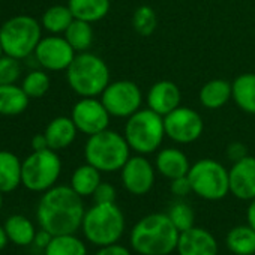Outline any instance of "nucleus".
Returning a JSON list of instances; mask_svg holds the SVG:
<instances>
[{
	"label": "nucleus",
	"mask_w": 255,
	"mask_h": 255,
	"mask_svg": "<svg viewBox=\"0 0 255 255\" xmlns=\"http://www.w3.org/2000/svg\"><path fill=\"white\" fill-rule=\"evenodd\" d=\"M125 189L132 195H146L152 191L156 179V168L146 155H134L120 170Z\"/></svg>",
	"instance_id": "obj_14"
},
{
	"label": "nucleus",
	"mask_w": 255,
	"mask_h": 255,
	"mask_svg": "<svg viewBox=\"0 0 255 255\" xmlns=\"http://www.w3.org/2000/svg\"><path fill=\"white\" fill-rule=\"evenodd\" d=\"M71 117L78 132L87 137L108 129L111 120V116L102 104L101 98L78 99L71 110Z\"/></svg>",
	"instance_id": "obj_13"
},
{
	"label": "nucleus",
	"mask_w": 255,
	"mask_h": 255,
	"mask_svg": "<svg viewBox=\"0 0 255 255\" xmlns=\"http://www.w3.org/2000/svg\"><path fill=\"white\" fill-rule=\"evenodd\" d=\"M245 156H248V150H246V146L243 143L234 141V143H230L227 146V158L230 161L237 162V161H240Z\"/></svg>",
	"instance_id": "obj_37"
},
{
	"label": "nucleus",
	"mask_w": 255,
	"mask_h": 255,
	"mask_svg": "<svg viewBox=\"0 0 255 255\" xmlns=\"http://www.w3.org/2000/svg\"><path fill=\"white\" fill-rule=\"evenodd\" d=\"M53 239V234L44 228H41L39 231H36V236H35V240H33V245L41 248V249H45L48 246V243L51 242Z\"/></svg>",
	"instance_id": "obj_39"
},
{
	"label": "nucleus",
	"mask_w": 255,
	"mask_h": 255,
	"mask_svg": "<svg viewBox=\"0 0 255 255\" xmlns=\"http://www.w3.org/2000/svg\"><path fill=\"white\" fill-rule=\"evenodd\" d=\"M30 98L18 84L0 86V116H18L29 107Z\"/></svg>",
	"instance_id": "obj_24"
},
{
	"label": "nucleus",
	"mask_w": 255,
	"mask_h": 255,
	"mask_svg": "<svg viewBox=\"0 0 255 255\" xmlns=\"http://www.w3.org/2000/svg\"><path fill=\"white\" fill-rule=\"evenodd\" d=\"M42 39V24L30 15H15L0 26L3 53L18 60L32 56Z\"/></svg>",
	"instance_id": "obj_7"
},
{
	"label": "nucleus",
	"mask_w": 255,
	"mask_h": 255,
	"mask_svg": "<svg viewBox=\"0 0 255 255\" xmlns=\"http://www.w3.org/2000/svg\"><path fill=\"white\" fill-rule=\"evenodd\" d=\"M30 146L33 149V152H38V150H45V149H50L48 147V141H47V137L45 134H36L32 137L30 140Z\"/></svg>",
	"instance_id": "obj_40"
},
{
	"label": "nucleus",
	"mask_w": 255,
	"mask_h": 255,
	"mask_svg": "<svg viewBox=\"0 0 255 255\" xmlns=\"http://www.w3.org/2000/svg\"><path fill=\"white\" fill-rule=\"evenodd\" d=\"M84 213L83 197L66 185H57L42 192L36 207L38 224L53 236L75 234L81 228Z\"/></svg>",
	"instance_id": "obj_1"
},
{
	"label": "nucleus",
	"mask_w": 255,
	"mask_h": 255,
	"mask_svg": "<svg viewBox=\"0 0 255 255\" xmlns=\"http://www.w3.org/2000/svg\"><path fill=\"white\" fill-rule=\"evenodd\" d=\"M179 236L167 213H150L134 225L129 243L140 255H168L176 251Z\"/></svg>",
	"instance_id": "obj_2"
},
{
	"label": "nucleus",
	"mask_w": 255,
	"mask_h": 255,
	"mask_svg": "<svg viewBox=\"0 0 255 255\" xmlns=\"http://www.w3.org/2000/svg\"><path fill=\"white\" fill-rule=\"evenodd\" d=\"M170 182H171L170 189H171L173 195H176L179 198H183V197H186V195H189L192 192V186H191V182H189L188 176L177 177V179H173Z\"/></svg>",
	"instance_id": "obj_36"
},
{
	"label": "nucleus",
	"mask_w": 255,
	"mask_h": 255,
	"mask_svg": "<svg viewBox=\"0 0 255 255\" xmlns=\"http://www.w3.org/2000/svg\"><path fill=\"white\" fill-rule=\"evenodd\" d=\"M230 173V194L239 200L251 201L255 198V158L245 156L233 162Z\"/></svg>",
	"instance_id": "obj_15"
},
{
	"label": "nucleus",
	"mask_w": 255,
	"mask_h": 255,
	"mask_svg": "<svg viewBox=\"0 0 255 255\" xmlns=\"http://www.w3.org/2000/svg\"><path fill=\"white\" fill-rule=\"evenodd\" d=\"M63 36L77 53H84V51H89V48L92 47L95 32H93L92 23L75 18L71 23V26L66 29Z\"/></svg>",
	"instance_id": "obj_29"
},
{
	"label": "nucleus",
	"mask_w": 255,
	"mask_h": 255,
	"mask_svg": "<svg viewBox=\"0 0 255 255\" xmlns=\"http://www.w3.org/2000/svg\"><path fill=\"white\" fill-rule=\"evenodd\" d=\"M176 251L179 255H218V242L210 231L194 225L180 233Z\"/></svg>",
	"instance_id": "obj_17"
},
{
	"label": "nucleus",
	"mask_w": 255,
	"mask_h": 255,
	"mask_svg": "<svg viewBox=\"0 0 255 255\" xmlns=\"http://www.w3.org/2000/svg\"><path fill=\"white\" fill-rule=\"evenodd\" d=\"M62 173V159L53 149L32 152L21 167V185L32 192H45L56 186Z\"/></svg>",
	"instance_id": "obj_9"
},
{
	"label": "nucleus",
	"mask_w": 255,
	"mask_h": 255,
	"mask_svg": "<svg viewBox=\"0 0 255 255\" xmlns=\"http://www.w3.org/2000/svg\"><path fill=\"white\" fill-rule=\"evenodd\" d=\"M246 221L255 230V198L249 201V206H248V210H246Z\"/></svg>",
	"instance_id": "obj_41"
},
{
	"label": "nucleus",
	"mask_w": 255,
	"mask_h": 255,
	"mask_svg": "<svg viewBox=\"0 0 255 255\" xmlns=\"http://www.w3.org/2000/svg\"><path fill=\"white\" fill-rule=\"evenodd\" d=\"M131 147L123 134L105 129L87 137L84 144L86 162L96 167L101 173H116L123 168L131 158Z\"/></svg>",
	"instance_id": "obj_4"
},
{
	"label": "nucleus",
	"mask_w": 255,
	"mask_h": 255,
	"mask_svg": "<svg viewBox=\"0 0 255 255\" xmlns=\"http://www.w3.org/2000/svg\"><path fill=\"white\" fill-rule=\"evenodd\" d=\"M102 182L101 179V171L90 165L89 162L77 167L71 176V188L80 195V197H92L99 183Z\"/></svg>",
	"instance_id": "obj_25"
},
{
	"label": "nucleus",
	"mask_w": 255,
	"mask_h": 255,
	"mask_svg": "<svg viewBox=\"0 0 255 255\" xmlns=\"http://www.w3.org/2000/svg\"><path fill=\"white\" fill-rule=\"evenodd\" d=\"M131 24L140 36H150L158 27V15L153 8L143 5L134 11Z\"/></svg>",
	"instance_id": "obj_32"
},
{
	"label": "nucleus",
	"mask_w": 255,
	"mask_h": 255,
	"mask_svg": "<svg viewBox=\"0 0 255 255\" xmlns=\"http://www.w3.org/2000/svg\"><path fill=\"white\" fill-rule=\"evenodd\" d=\"M167 215L170 216L171 222L176 225V228H177L180 233L194 227V222H195L194 209H192L188 203H185V201H182V200L174 201V203L170 206Z\"/></svg>",
	"instance_id": "obj_33"
},
{
	"label": "nucleus",
	"mask_w": 255,
	"mask_h": 255,
	"mask_svg": "<svg viewBox=\"0 0 255 255\" xmlns=\"http://www.w3.org/2000/svg\"><path fill=\"white\" fill-rule=\"evenodd\" d=\"M23 161L8 150H0V192H12L21 185Z\"/></svg>",
	"instance_id": "obj_22"
},
{
	"label": "nucleus",
	"mask_w": 255,
	"mask_h": 255,
	"mask_svg": "<svg viewBox=\"0 0 255 255\" xmlns=\"http://www.w3.org/2000/svg\"><path fill=\"white\" fill-rule=\"evenodd\" d=\"M101 101L111 117L128 119L141 110L143 92L140 86L131 80L111 81L101 93Z\"/></svg>",
	"instance_id": "obj_10"
},
{
	"label": "nucleus",
	"mask_w": 255,
	"mask_h": 255,
	"mask_svg": "<svg viewBox=\"0 0 255 255\" xmlns=\"http://www.w3.org/2000/svg\"><path fill=\"white\" fill-rule=\"evenodd\" d=\"M44 134L47 137L48 147L59 152L68 149L75 141L78 129L71 116H59L50 120Z\"/></svg>",
	"instance_id": "obj_19"
},
{
	"label": "nucleus",
	"mask_w": 255,
	"mask_h": 255,
	"mask_svg": "<svg viewBox=\"0 0 255 255\" xmlns=\"http://www.w3.org/2000/svg\"><path fill=\"white\" fill-rule=\"evenodd\" d=\"M68 6L74 18L93 24L110 14L111 2L110 0H68Z\"/></svg>",
	"instance_id": "obj_23"
},
{
	"label": "nucleus",
	"mask_w": 255,
	"mask_h": 255,
	"mask_svg": "<svg viewBox=\"0 0 255 255\" xmlns=\"http://www.w3.org/2000/svg\"><path fill=\"white\" fill-rule=\"evenodd\" d=\"M225 243L234 255H255V230L249 224L237 225L228 231Z\"/></svg>",
	"instance_id": "obj_27"
},
{
	"label": "nucleus",
	"mask_w": 255,
	"mask_h": 255,
	"mask_svg": "<svg viewBox=\"0 0 255 255\" xmlns=\"http://www.w3.org/2000/svg\"><path fill=\"white\" fill-rule=\"evenodd\" d=\"M231 99L246 114L255 116V74L245 72L231 83Z\"/></svg>",
	"instance_id": "obj_20"
},
{
	"label": "nucleus",
	"mask_w": 255,
	"mask_h": 255,
	"mask_svg": "<svg viewBox=\"0 0 255 255\" xmlns=\"http://www.w3.org/2000/svg\"><path fill=\"white\" fill-rule=\"evenodd\" d=\"M123 135L137 155H152L162 146L165 134L164 116L150 108H141L126 119Z\"/></svg>",
	"instance_id": "obj_5"
},
{
	"label": "nucleus",
	"mask_w": 255,
	"mask_h": 255,
	"mask_svg": "<svg viewBox=\"0 0 255 255\" xmlns=\"http://www.w3.org/2000/svg\"><path fill=\"white\" fill-rule=\"evenodd\" d=\"M164 125L167 137L177 144H191L204 132V122L200 113L185 105L167 114Z\"/></svg>",
	"instance_id": "obj_11"
},
{
	"label": "nucleus",
	"mask_w": 255,
	"mask_h": 255,
	"mask_svg": "<svg viewBox=\"0 0 255 255\" xmlns=\"http://www.w3.org/2000/svg\"><path fill=\"white\" fill-rule=\"evenodd\" d=\"M45 255H87L84 242L75 234L53 236L48 246L44 249Z\"/></svg>",
	"instance_id": "obj_30"
},
{
	"label": "nucleus",
	"mask_w": 255,
	"mask_h": 255,
	"mask_svg": "<svg viewBox=\"0 0 255 255\" xmlns=\"http://www.w3.org/2000/svg\"><path fill=\"white\" fill-rule=\"evenodd\" d=\"M20 62L21 60L11 57L8 54H3L0 57V86L17 84L23 72Z\"/></svg>",
	"instance_id": "obj_34"
},
{
	"label": "nucleus",
	"mask_w": 255,
	"mask_h": 255,
	"mask_svg": "<svg viewBox=\"0 0 255 255\" xmlns=\"http://www.w3.org/2000/svg\"><path fill=\"white\" fill-rule=\"evenodd\" d=\"M2 194L3 192H0V209H2V206H3V197H2Z\"/></svg>",
	"instance_id": "obj_43"
},
{
	"label": "nucleus",
	"mask_w": 255,
	"mask_h": 255,
	"mask_svg": "<svg viewBox=\"0 0 255 255\" xmlns=\"http://www.w3.org/2000/svg\"><path fill=\"white\" fill-rule=\"evenodd\" d=\"M95 204H107V203H116L117 191L116 188L108 182H101L96 191L92 195Z\"/></svg>",
	"instance_id": "obj_35"
},
{
	"label": "nucleus",
	"mask_w": 255,
	"mask_h": 255,
	"mask_svg": "<svg viewBox=\"0 0 255 255\" xmlns=\"http://www.w3.org/2000/svg\"><path fill=\"white\" fill-rule=\"evenodd\" d=\"M81 230L99 248L117 243L125 233V215L116 203L93 204L84 213Z\"/></svg>",
	"instance_id": "obj_6"
},
{
	"label": "nucleus",
	"mask_w": 255,
	"mask_h": 255,
	"mask_svg": "<svg viewBox=\"0 0 255 255\" xmlns=\"http://www.w3.org/2000/svg\"><path fill=\"white\" fill-rule=\"evenodd\" d=\"M188 179L192 192L203 200L219 201L230 194V173L215 159L204 158L194 162L189 168Z\"/></svg>",
	"instance_id": "obj_8"
},
{
	"label": "nucleus",
	"mask_w": 255,
	"mask_h": 255,
	"mask_svg": "<svg viewBox=\"0 0 255 255\" xmlns=\"http://www.w3.org/2000/svg\"><path fill=\"white\" fill-rule=\"evenodd\" d=\"M5 231L9 242L18 246H29L33 243L36 230L32 221L23 215H12L5 221Z\"/></svg>",
	"instance_id": "obj_26"
},
{
	"label": "nucleus",
	"mask_w": 255,
	"mask_h": 255,
	"mask_svg": "<svg viewBox=\"0 0 255 255\" xmlns=\"http://www.w3.org/2000/svg\"><path fill=\"white\" fill-rule=\"evenodd\" d=\"M155 168L162 177L173 180L177 177L188 176L189 168H191V162L182 149L164 147V149H159L156 152Z\"/></svg>",
	"instance_id": "obj_18"
},
{
	"label": "nucleus",
	"mask_w": 255,
	"mask_h": 255,
	"mask_svg": "<svg viewBox=\"0 0 255 255\" xmlns=\"http://www.w3.org/2000/svg\"><path fill=\"white\" fill-rule=\"evenodd\" d=\"M95 255H131V251L119 243H113L108 246H101Z\"/></svg>",
	"instance_id": "obj_38"
},
{
	"label": "nucleus",
	"mask_w": 255,
	"mask_h": 255,
	"mask_svg": "<svg viewBox=\"0 0 255 255\" xmlns=\"http://www.w3.org/2000/svg\"><path fill=\"white\" fill-rule=\"evenodd\" d=\"M74 20L75 18L68 5H53L44 11L41 24L50 35H63Z\"/></svg>",
	"instance_id": "obj_28"
},
{
	"label": "nucleus",
	"mask_w": 255,
	"mask_h": 255,
	"mask_svg": "<svg viewBox=\"0 0 255 255\" xmlns=\"http://www.w3.org/2000/svg\"><path fill=\"white\" fill-rule=\"evenodd\" d=\"M66 72L68 86L80 98H98L111 83L105 60L93 53H77Z\"/></svg>",
	"instance_id": "obj_3"
},
{
	"label": "nucleus",
	"mask_w": 255,
	"mask_h": 255,
	"mask_svg": "<svg viewBox=\"0 0 255 255\" xmlns=\"http://www.w3.org/2000/svg\"><path fill=\"white\" fill-rule=\"evenodd\" d=\"M231 99V83L224 78H213L204 83L198 92L201 107L207 110H219Z\"/></svg>",
	"instance_id": "obj_21"
},
{
	"label": "nucleus",
	"mask_w": 255,
	"mask_h": 255,
	"mask_svg": "<svg viewBox=\"0 0 255 255\" xmlns=\"http://www.w3.org/2000/svg\"><path fill=\"white\" fill-rule=\"evenodd\" d=\"M21 87L30 99H38L47 95L51 87V80L45 69H35L26 74L21 81Z\"/></svg>",
	"instance_id": "obj_31"
},
{
	"label": "nucleus",
	"mask_w": 255,
	"mask_h": 255,
	"mask_svg": "<svg viewBox=\"0 0 255 255\" xmlns=\"http://www.w3.org/2000/svg\"><path fill=\"white\" fill-rule=\"evenodd\" d=\"M146 102L147 108L165 117L182 105V90L174 81L161 80L150 86Z\"/></svg>",
	"instance_id": "obj_16"
},
{
	"label": "nucleus",
	"mask_w": 255,
	"mask_h": 255,
	"mask_svg": "<svg viewBox=\"0 0 255 255\" xmlns=\"http://www.w3.org/2000/svg\"><path fill=\"white\" fill-rule=\"evenodd\" d=\"M5 53H3V48H2V44H0V57H2Z\"/></svg>",
	"instance_id": "obj_44"
},
{
	"label": "nucleus",
	"mask_w": 255,
	"mask_h": 255,
	"mask_svg": "<svg viewBox=\"0 0 255 255\" xmlns=\"http://www.w3.org/2000/svg\"><path fill=\"white\" fill-rule=\"evenodd\" d=\"M8 242H9V239H8V234L5 231V227H0V251L6 248Z\"/></svg>",
	"instance_id": "obj_42"
},
{
	"label": "nucleus",
	"mask_w": 255,
	"mask_h": 255,
	"mask_svg": "<svg viewBox=\"0 0 255 255\" xmlns=\"http://www.w3.org/2000/svg\"><path fill=\"white\" fill-rule=\"evenodd\" d=\"M33 56L42 69L59 72L69 68L77 56V51L71 47L63 35H48L42 36Z\"/></svg>",
	"instance_id": "obj_12"
}]
</instances>
